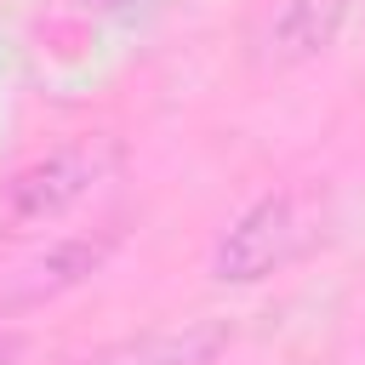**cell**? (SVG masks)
Masks as SVG:
<instances>
[{
	"instance_id": "1",
	"label": "cell",
	"mask_w": 365,
	"mask_h": 365,
	"mask_svg": "<svg viewBox=\"0 0 365 365\" xmlns=\"http://www.w3.org/2000/svg\"><path fill=\"white\" fill-rule=\"evenodd\" d=\"M125 165V143L97 131V137H74L40 160H23L17 171L0 177V240L34 234L63 222L74 205H86L114 171Z\"/></svg>"
},
{
	"instance_id": "2",
	"label": "cell",
	"mask_w": 365,
	"mask_h": 365,
	"mask_svg": "<svg viewBox=\"0 0 365 365\" xmlns=\"http://www.w3.org/2000/svg\"><path fill=\"white\" fill-rule=\"evenodd\" d=\"M319 240V194L314 188H274L251 200L211 245L217 285H257L291 262H302Z\"/></svg>"
},
{
	"instance_id": "3",
	"label": "cell",
	"mask_w": 365,
	"mask_h": 365,
	"mask_svg": "<svg viewBox=\"0 0 365 365\" xmlns=\"http://www.w3.org/2000/svg\"><path fill=\"white\" fill-rule=\"evenodd\" d=\"M125 240V222H103L91 234H68L57 245H46L40 257H29L23 268H11L0 279V319L11 314H34L68 291H80L91 274H103V262L114 257V245Z\"/></svg>"
},
{
	"instance_id": "4",
	"label": "cell",
	"mask_w": 365,
	"mask_h": 365,
	"mask_svg": "<svg viewBox=\"0 0 365 365\" xmlns=\"http://www.w3.org/2000/svg\"><path fill=\"white\" fill-rule=\"evenodd\" d=\"M354 0H274L257 46H262V63L268 68H297V63H314L319 51L336 46L342 23H348Z\"/></svg>"
},
{
	"instance_id": "5",
	"label": "cell",
	"mask_w": 365,
	"mask_h": 365,
	"mask_svg": "<svg viewBox=\"0 0 365 365\" xmlns=\"http://www.w3.org/2000/svg\"><path fill=\"white\" fill-rule=\"evenodd\" d=\"M222 348L217 331H177V336H143V342H125L114 354H97L86 365H211Z\"/></svg>"
},
{
	"instance_id": "6",
	"label": "cell",
	"mask_w": 365,
	"mask_h": 365,
	"mask_svg": "<svg viewBox=\"0 0 365 365\" xmlns=\"http://www.w3.org/2000/svg\"><path fill=\"white\" fill-rule=\"evenodd\" d=\"M23 348H29V342H23V331H0V365H17V359H23Z\"/></svg>"
}]
</instances>
